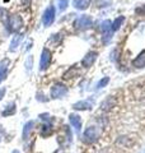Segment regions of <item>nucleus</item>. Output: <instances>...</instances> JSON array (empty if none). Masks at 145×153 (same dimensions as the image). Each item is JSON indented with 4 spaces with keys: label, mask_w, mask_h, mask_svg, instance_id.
I'll return each instance as SVG.
<instances>
[{
    "label": "nucleus",
    "mask_w": 145,
    "mask_h": 153,
    "mask_svg": "<svg viewBox=\"0 0 145 153\" xmlns=\"http://www.w3.org/2000/svg\"><path fill=\"white\" fill-rule=\"evenodd\" d=\"M4 94H5V88H0V100L4 97Z\"/></svg>",
    "instance_id": "nucleus-20"
},
{
    "label": "nucleus",
    "mask_w": 145,
    "mask_h": 153,
    "mask_svg": "<svg viewBox=\"0 0 145 153\" xmlns=\"http://www.w3.org/2000/svg\"><path fill=\"white\" fill-rule=\"evenodd\" d=\"M90 107H92V105L87 101H79L74 105L75 110H90Z\"/></svg>",
    "instance_id": "nucleus-13"
},
{
    "label": "nucleus",
    "mask_w": 145,
    "mask_h": 153,
    "mask_svg": "<svg viewBox=\"0 0 145 153\" xmlns=\"http://www.w3.org/2000/svg\"><path fill=\"white\" fill-rule=\"evenodd\" d=\"M97 56H98V54H97L95 51H89L88 54L84 56V59L81 60V65H83L84 68H89V66L94 64V61L97 60Z\"/></svg>",
    "instance_id": "nucleus-7"
},
{
    "label": "nucleus",
    "mask_w": 145,
    "mask_h": 153,
    "mask_svg": "<svg viewBox=\"0 0 145 153\" xmlns=\"http://www.w3.org/2000/svg\"><path fill=\"white\" fill-rule=\"evenodd\" d=\"M112 3V0H95V7L97 8H106Z\"/></svg>",
    "instance_id": "nucleus-16"
},
{
    "label": "nucleus",
    "mask_w": 145,
    "mask_h": 153,
    "mask_svg": "<svg viewBox=\"0 0 145 153\" xmlns=\"http://www.w3.org/2000/svg\"><path fill=\"white\" fill-rule=\"evenodd\" d=\"M108 82H109V78H108V76H104L103 79H101L99 82H98V84H97V88H98V89L103 88L104 85H107V84H108Z\"/></svg>",
    "instance_id": "nucleus-17"
},
{
    "label": "nucleus",
    "mask_w": 145,
    "mask_h": 153,
    "mask_svg": "<svg viewBox=\"0 0 145 153\" xmlns=\"http://www.w3.org/2000/svg\"><path fill=\"white\" fill-rule=\"evenodd\" d=\"M98 137H99V130H98V128H97V126H89V128H87L84 134H83L84 142L89 143V144L97 142Z\"/></svg>",
    "instance_id": "nucleus-2"
},
{
    "label": "nucleus",
    "mask_w": 145,
    "mask_h": 153,
    "mask_svg": "<svg viewBox=\"0 0 145 153\" xmlns=\"http://www.w3.org/2000/svg\"><path fill=\"white\" fill-rule=\"evenodd\" d=\"M90 0H74V7L79 10H84L89 7Z\"/></svg>",
    "instance_id": "nucleus-10"
},
{
    "label": "nucleus",
    "mask_w": 145,
    "mask_h": 153,
    "mask_svg": "<svg viewBox=\"0 0 145 153\" xmlns=\"http://www.w3.org/2000/svg\"><path fill=\"white\" fill-rule=\"evenodd\" d=\"M16 110H17L16 103L12 102V103H9L8 106L5 107V110L1 112V115H3V116H12L13 114H16Z\"/></svg>",
    "instance_id": "nucleus-11"
},
{
    "label": "nucleus",
    "mask_w": 145,
    "mask_h": 153,
    "mask_svg": "<svg viewBox=\"0 0 145 153\" xmlns=\"http://www.w3.org/2000/svg\"><path fill=\"white\" fill-rule=\"evenodd\" d=\"M21 38H22V36H17V40H16V38H14V40H13V42H12V47H10V50H14V49H16V47L18 46V44H19V41H21Z\"/></svg>",
    "instance_id": "nucleus-19"
},
{
    "label": "nucleus",
    "mask_w": 145,
    "mask_h": 153,
    "mask_svg": "<svg viewBox=\"0 0 145 153\" xmlns=\"http://www.w3.org/2000/svg\"><path fill=\"white\" fill-rule=\"evenodd\" d=\"M7 64L5 63H3V64H0V83L3 82L4 79H5V75H7Z\"/></svg>",
    "instance_id": "nucleus-15"
},
{
    "label": "nucleus",
    "mask_w": 145,
    "mask_h": 153,
    "mask_svg": "<svg viewBox=\"0 0 145 153\" xmlns=\"http://www.w3.org/2000/svg\"><path fill=\"white\" fill-rule=\"evenodd\" d=\"M125 21V17H118L117 19H115V22L111 25V28H112V31H117L118 28L121 27V25L124 23Z\"/></svg>",
    "instance_id": "nucleus-14"
},
{
    "label": "nucleus",
    "mask_w": 145,
    "mask_h": 153,
    "mask_svg": "<svg viewBox=\"0 0 145 153\" xmlns=\"http://www.w3.org/2000/svg\"><path fill=\"white\" fill-rule=\"evenodd\" d=\"M13 153H19V152H18V151H14V152H13Z\"/></svg>",
    "instance_id": "nucleus-22"
},
{
    "label": "nucleus",
    "mask_w": 145,
    "mask_h": 153,
    "mask_svg": "<svg viewBox=\"0 0 145 153\" xmlns=\"http://www.w3.org/2000/svg\"><path fill=\"white\" fill-rule=\"evenodd\" d=\"M51 97L52 98H61L67 93V87L62 83H55L51 87Z\"/></svg>",
    "instance_id": "nucleus-4"
},
{
    "label": "nucleus",
    "mask_w": 145,
    "mask_h": 153,
    "mask_svg": "<svg viewBox=\"0 0 145 153\" xmlns=\"http://www.w3.org/2000/svg\"><path fill=\"white\" fill-rule=\"evenodd\" d=\"M67 8V0H59V10L62 12Z\"/></svg>",
    "instance_id": "nucleus-18"
},
{
    "label": "nucleus",
    "mask_w": 145,
    "mask_h": 153,
    "mask_svg": "<svg viewBox=\"0 0 145 153\" xmlns=\"http://www.w3.org/2000/svg\"><path fill=\"white\" fill-rule=\"evenodd\" d=\"M54 21H55V8H54V5H50L45 10V13H43L42 23L45 27H50L52 23H54Z\"/></svg>",
    "instance_id": "nucleus-5"
},
{
    "label": "nucleus",
    "mask_w": 145,
    "mask_h": 153,
    "mask_svg": "<svg viewBox=\"0 0 145 153\" xmlns=\"http://www.w3.org/2000/svg\"><path fill=\"white\" fill-rule=\"evenodd\" d=\"M92 18L89 16H87V14H83V16H80L76 21L74 22V26L78 31H84V30H88V28L92 26Z\"/></svg>",
    "instance_id": "nucleus-3"
},
{
    "label": "nucleus",
    "mask_w": 145,
    "mask_h": 153,
    "mask_svg": "<svg viewBox=\"0 0 145 153\" xmlns=\"http://www.w3.org/2000/svg\"><path fill=\"white\" fill-rule=\"evenodd\" d=\"M31 65H32V57L28 59V69H31Z\"/></svg>",
    "instance_id": "nucleus-21"
},
{
    "label": "nucleus",
    "mask_w": 145,
    "mask_h": 153,
    "mask_svg": "<svg viewBox=\"0 0 145 153\" xmlns=\"http://www.w3.org/2000/svg\"><path fill=\"white\" fill-rule=\"evenodd\" d=\"M7 26L9 28V31H12V32H19L21 30H23V27H24L23 16L19 13L10 14L7 19Z\"/></svg>",
    "instance_id": "nucleus-1"
},
{
    "label": "nucleus",
    "mask_w": 145,
    "mask_h": 153,
    "mask_svg": "<svg viewBox=\"0 0 145 153\" xmlns=\"http://www.w3.org/2000/svg\"><path fill=\"white\" fill-rule=\"evenodd\" d=\"M132 65L135 66V68H139V69H141L145 66V51H141L139 54V56L132 61Z\"/></svg>",
    "instance_id": "nucleus-9"
},
{
    "label": "nucleus",
    "mask_w": 145,
    "mask_h": 153,
    "mask_svg": "<svg viewBox=\"0 0 145 153\" xmlns=\"http://www.w3.org/2000/svg\"><path fill=\"white\" fill-rule=\"evenodd\" d=\"M69 121H70L71 125L76 129V131H79V130H80V128H81V119H80L79 115L71 114L70 116H69Z\"/></svg>",
    "instance_id": "nucleus-8"
},
{
    "label": "nucleus",
    "mask_w": 145,
    "mask_h": 153,
    "mask_svg": "<svg viewBox=\"0 0 145 153\" xmlns=\"http://www.w3.org/2000/svg\"><path fill=\"white\" fill-rule=\"evenodd\" d=\"M32 126H35V123H33V121L27 123V125L24 126V131H23V138H24V139H28V138H30V134L33 130Z\"/></svg>",
    "instance_id": "nucleus-12"
},
{
    "label": "nucleus",
    "mask_w": 145,
    "mask_h": 153,
    "mask_svg": "<svg viewBox=\"0 0 145 153\" xmlns=\"http://www.w3.org/2000/svg\"><path fill=\"white\" fill-rule=\"evenodd\" d=\"M51 64V51L48 49H43L41 54V60H40V69L46 70Z\"/></svg>",
    "instance_id": "nucleus-6"
}]
</instances>
